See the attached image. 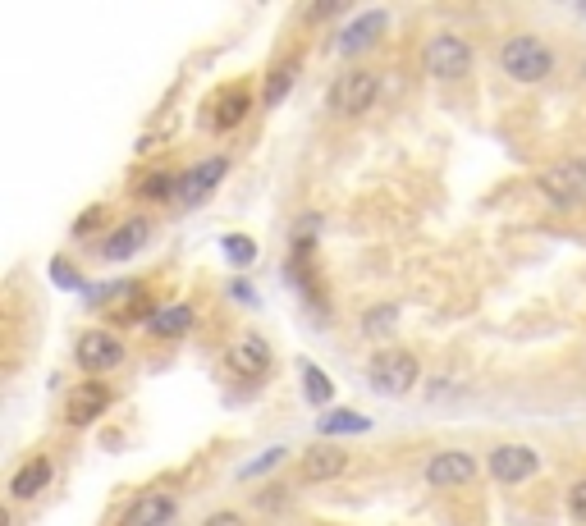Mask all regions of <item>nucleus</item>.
<instances>
[{"label":"nucleus","instance_id":"1","mask_svg":"<svg viewBox=\"0 0 586 526\" xmlns=\"http://www.w3.org/2000/svg\"><path fill=\"white\" fill-rule=\"evenodd\" d=\"M500 69L522 87H536L554 74V51L536 33H513L500 42Z\"/></svg>","mask_w":586,"mask_h":526},{"label":"nucleus","instance_id":"5","mask_svg":"<svg viewBox=\"0 0 586 526\" xmlns=\"http://www.w3.org/2000/svg\"><path fill=\"white\" fill-rule=\"evenodd\" d=\"M422 69H426L431 78H440V83H458V78H467V69H472V46H467L458 33H435V37H426V46H422Z\"/></svg>","mask_w":586,"mask_h":526},{"label":"nucleus","instance_id":"12","mask_svg":"<svg viewBox=\"0 0 586 526\" xmlns=\"http://www.w3.org/2000/svg\"><path fill=\"white\" fill-rule=\"evenodd\" d=\"M174 513H179V499H174V494L147 490V494H138V499L124 508L120 526H165V522H174Z\"/></svg>","mask_w":586,"mask_h":526},{"label":"nucleus","instance_id":"21","mask_svg":"<svg viewBox=\"0 0 586 526\" xmlns=\"http://www.w3.org/2000/svg\"><path fill=\"white\" fill-rule=\"evenodd\" d=\"M293 78H298V55H293V60H280V65L271 69V78H266V106H280L284 101V92H289L293 87Z\"/></svg>","mask_w":586,"mask_h":526},{"label":"nucleus","instance_id":"20","mask_svg":"<svg viewBox=\"0 0 586 526\" xmlns=\"http://www.w3.org/2000/svg\"><path fill=\"white\" fill-rule=\"evenodd\" d=\"M298 371H303V394H307V403H316V408L335 403V385L321 376V366H316V362H298Z\"/></svg>","mask_w":586,"mask_h":526},{"label":"nucleus","instance_id":"3","mask_svg":"<svg viewBox=\"0 0 586 526\" xmlns=\"http://www.w3.org/2000/svg\"><path fill=\"white\" fill-rule=\"evenodd\" d=\"M380 97V74L376 69H344V74L330 83V110H335L339 119H353V115H367L371 106H376Z\"/></svg>","mask_w":586,"mask_h":526},{"label":"nucleus","instance_id":"4","mask_svg":"<svg viewBox=\"0 0 586 526\" xmlns=\"http://www.w3.org/2000/svg\"><path fill=\"white\" fill-rule=\"evenodd\" d=\"M541 197L559 211H573V206L586 202V161L582 156H564V161H554L550 170H541Z\"/></svg>","mask_w":586,"mask_h":526},{"label":"nucleus","instance_id":"6","mask_svg":"<svg viewBox=\"0 0 586 526\" xmlns=\"http://www.w3.org/2000/svg\"><path fill=\"white\" fill-rule=\"evenodd\" d=\"M486 472L500 485H522L541 472V458H536V449H527V444H495L486 458Z\"/></svg>","mask_w":586,"mask_h":526},{"label":"nucleus","instance_id":"15","mask_svg":"<svg viewBox=\"0 0 586 526\" xmlns=\"http://www.w3.org/2000/svg\"><path fill=\"white\" fill-rule=\"evenodd\" d=\"M248 110H252V92L248 87H225L216 101H211V129H220V133H229V129H239L243 119H248Z\"/></svg>","mask_w":586,"mask_h":526},{"label":"nucleus","instance_id":"16","mask_svg":"<svg viewBox=\"0 0 586 526\" xmlns=\"http://www.w3.org/2000/svg\"><path fill=\"white\" fill-rule=\"evenodd\" d=\"M385 23H390V14H385V10H367V14H358V19H353V23L344 28V33H339L335 51H339V55H353V51H362V46H371L380 33H385Z\"/></svg>","mask_w":586,"mask_h":526},{"label":"nucleus","instance_id":"13","mask_svg":"<svg viewBox=\"0 0 586 526\" xmlns=\"http://www.w3.org/2000/svg\"><path fill=\"white\" fill-rule=\"evenodd\" d=\"M147 234H152V220H142V215L120 220V225L106 234V243H101V257H106V261H129L133 252L147 243Z\"/></svg>","mask_w":586,"mask_h":526},{"label":"nucleus","instance_id":"14","mask_svg":"<svg viewBox=\"0 0 586 526\" xmlns=\"http://www.w3.org/2000/svg\"><path fill=\"white\" fill-rule=\"evenodd\" d=\"M106 408H110V389L101 385V380H87V385H78L74 394H69L65 417H69V426H92Z\"/></svg>","mask_w":586,"mask_h":526},{"label":"nucleus","instance_id":"26","mask_svg":"<svg viewBox=\"0 0 586 526\" xmlns=\"http://www.w3.org/2000/svg\"><path fill=\"white\" fill-rule=\"evenodd\" d=\"M568 513H573L577 522H586V476L573 485V490H568Z\"/></svg>","mask_w":586,"mask_h":526},{"label":"nucleus","instance_id":"18","mask_svg":"<svg viewBox=\"0 0 586 526\" xmlns=\"http://www.w3.org/2000/svg\"><path fill=\"white\" fill-rule=\"evenodd\" d=\"M147 330H152L156 339H184V334L193 330V307H184V302L161 307L156 316H147Z\"/></svg>","mask_w":586,"mask_h":526},{"label":"nucleus","instance_id":"17","mask_svg":"<svg viewBox=\"0 0 586 526\" xmlns=\"http://www.w3.org/2000/svg\"><path fill=\"white\" fill-rule=\"evenodd\" d=\"M51 481H55V462L37 453V458H28L19 472L10 476V494H14V499H37V494H42Z\"/></svg>","mask_w":586,"mask_h":526},{"label":"nucleus","instance_id":"9","mask_svg":"<svg viewBox=\"0 0 586 526\" xmlns=\"http://www.w3.org/2000/svg\"><path fill=\"white\" fill-rule=\"evenodd\" d=\"M225 174H229V156H207V161H197L193 170L179 174V202H184V206H202L220 188V179H225Z\"/></svg>","mask_w":586,"mask_h":526},{"label":"nucleus","instance_id":"10","mask_svg":"<svg viewBox=\"0 0 586 526\" xmlns=\"http://www.w3.org/2000/svg\"><path fill=\"white\" fill-rule=\"evenodd\" d=\"M472 481H477V458L463 449H445L426 462V485H435V490H458Z\"/></svg>","mask_w":586,"mask_h":526},{"label":"nucleus","instance_id":"24","mask_svg":"<svg viewBox=\"0 0 586 526\" xmlns=\"http://www.w3.org/2000/svg\"><path fill=\"white\" fill-rule=\"evenodd\" d=\"M220 252H225L234 266H252V261H257V243H252L248 234H225L220 238Z\"/></svg>","mask_w":586,"mask_h":526},{"label":"nucleus","instance_id":"27","mask_svg":"<svg viewBox=\"0 0 586 526\" xmlns=\"http://www.w3.org/2000/svg\"><path fill=\"white\" fill-rule=\"evenodd\" d=\"M202 526H248V522H243V513H234V508H220V513H211Z\"/></svg>","mask_w":586,"mask_h":526},{"label":"nucleus","instance_id":"19","mask_svg":"<svg viewBox=\"0 0 586 526\" xmlns=\"http://www.w3.org/2000/svg\"><path fill=\"white\" fill-rule=\"evenodd\" d=\"M316 430L326 435V440H339V435H362V430H371L367 417H358V412H321V421H316Z\"/></svg>","mask_w":586,"mask_h":526},{"label":"nucleus","instance_id":"25","mask_svg":"<svg viewBox=\"0 0 586 526\" xmlns=\"http://www.w3.org/2000/svg\"><path fill=\"white\" fill-rule=\"evenodd\" d=\"M275 462H284V449H271V453H261V458L243 462V467H239V481H252V476H261V472H271Z\"/></svg>","mask_w":586,"mask_h":526},{"label":"nucleus","instance_id":"23","mask_svg":"<svg viewBox=\"0 0 586 526\" xmlns=\"http://www.w3.org/2000/svg\"><path fill=\"white\" fill-rule=\"evenodd\" d=\"M394 321H399V307H394V302H380V307H371V312L362 316V334H367V339H385V334L394 330Z\"/></svg>","mask_w":586,"mask_h":526},{"label":"nucleus","instance_id":"11","mask_svg":"<svg viewBox=\"0 0 586 526\" xmlns=\"http://www.w3.org/2000/svg\"><path fill=\"white\" fill-rule=\"evenodd\" d=\"M344 472H348V453L339 449L335 440H316L312 449L303 453V462H298V476L312 485L335 481V476H344Z\"/></svg>","mask_w":586,"mask_h":526},{"label":"nucleus","instance_id":"2","mask_svg":"<svg viewBox=\"0 0 586 526\" xmlns=\"http://www.w3.org/2000/svg\"><path fill=\"white\" fill-rule=\"evenodd\" d=\"M367 380L380 389V394L399 398L422 380V362H417V353H408V348H380V353H371V362H367Z\"/></svg>","mask_w":586,"mask_h":526},{"label":"nucleus","instance_id":"22","mask_svg":"<svg viewBox=\"0 0 586 526\" xmlns=\"http://www.w3.org/2000/svg\"><path fill=\"white\" fill-rule=\"evenodd\" d=\"M133 193L147 197V202H165V197H179V179H170V174H142L133 183Z\"/></svg>","mask_w":586,"mask_h":526},{"label":"nucleus","instance_id":"8","mask_svg":"<svg viewBox=\"0 0 586 526\" xmlns=\"http://www.w3.org/2000/svg\"><path fill=\"white\" fill-rule=\"evenodd\" d=\"M225 366L234 371L239 380H261L266 371L275 366V348L261 339V334H243V339H234L225 353Z\"/></svg>","mask_w":586,"mask_h":526},{"label":"nucleus","instance_id":"7","mask_svg":"<svg viewBox=\"0 0 586 526\" xmlns=\"http://www.w3.org/2000/svg\"><path fill=\"white\" fill-rule=\"evenodd\" d=\"M74 357L87 376H101V371H115L124 362V344L110 330H83L74 344Z\"/></svg>","mask_w":586,"mask_h":526}]
</instances>
